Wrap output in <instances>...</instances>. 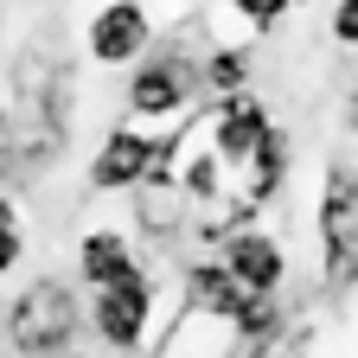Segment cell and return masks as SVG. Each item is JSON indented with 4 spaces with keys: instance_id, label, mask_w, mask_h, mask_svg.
Returning a JSON list of instances; mask_svg holds the SVG:
<instances>
[{
    "instance_id": "cell-11",
    "label": "cell",
    "mask_w": 358,
    "mask_h": 358,
    "mask_svg": "<svg viewBox=\"0 0 358 358\" xmlns=\"http://www.w3.org/2000/svg\"><path fill=\"white\" fill-rule=\"evenodd\" d=\"M26 262V211L13 192H0V275H13Z\"/></svg>"
},
{
    "instance_id": "cell-4",
    "label": "cell",
    "mask_w": 358,
    "mask_h": 358,
    "mask_svg": "<svg viewBox=\"0 0 358 358\" xmlns=\"http://www.w3.org/2000/svg\"><path fill=\"white\" fill-rule=\"evenodd\" d=\"M313 237H320V282L358 288V166H327L320 205H313Z\"/></svg>"
},
{
    "instance_id": "cell-5",
    "label": "cell",
    "mask_w": 358,
    "mask_h": 358,
    "mask_svg": "<svg viewBox=\"0 0 358 358\" xmlns=\"http://www.w3.org/2000/svg\"><path fill=\"white\" fill-rule=\"evenodd\" d=\"M250 352H256V345L237 333V320L179 301V307L166 313V327H154V345H148L141 358H250Z\"/></svg>"
},
{
    "instance_id": "cell-6",
    "label": "cell",
    "mask_w": 358,
    "mask_h": 358,
    "mask_svg": "<svg viewBox=\"0 0 358 358\" xmlns=\"http://www.w3.org/2000/svg\"><path fill=\"white\" fill-rule=\"evenodd\" d=\"M148 45H154L148 0H103V7L90 13V26H83V52H90V64H103V71L141 64Z\"/></svg>"
},
{
    "instance_id": "cell-16",
    "label": "cell",
    "mask_w": 358,
    "mask_h": 358,
    "mask_svg": "<svg viewBox=\"0 0 358 358\" xmlns=\"http://www.w3.org/2000/svg\"><path fill=\"white\" fill-rule=\"evenodd\" d=\"M58 358H90V352H77V345H71V352H58Z\"/></svg>"
},
{
    "instance_id": "cell-12",
    "label": "cell",
    "mask_w": 358,
    "mask_h": 358,
    "mask_svg": "<svg viewBox=\"0 0 358 358\" xmlns=\"http://www.w3.org/2000/svg\"><path fill=\"white\" fill-rule=\"evenodd\" d=\"M224 13H231V20H243L250 32H275L282 26V0H224Z\"/></svg>"
},
{
    "instance_id": "cell-17",
    "label": "cell",
    "mask_w": 358,
    "mask_h": 358,
    "mask_svg": "<svg viewBox=\"0 0 358 358\" xmlns=\"http://www.w3.org/2000/svg\"><path fill=\"white\" fill-rule=\"evenodd\" d=\"M282 7H288V13H294V7H307V0H282Z\"/></svg>"
},
{
    "instance_id": "cell-3",
    "label": "cell",
    "mask_w": 358,
    "mask_h": 358,
    "mask_svg": "<svg viewBox=\"0 0 358 358\" xmlns=\"http://www.w3.org/2000/svg\"><path fill=\"white\" fill-rule=\"evenodd\" d=\"M83 327L96 333L103 352L141 358V352L154 345V327H160V288H154V275L141 268V275H128V282H115V288H90Z\"/></svg>"
},
{
    "instance_id": "cell-10",
    "label": "cell",
    "mask_w": 358,
    "mask_h": 358,
    "mask_svg": "<svg viewBox=\"0 0 358 358\" xmlns=\"http://www.w3.org/2000/svg\"><path fill=\"white\" fill-rule=\"evenodd\" d=\"M256 77V52L250 45H231V38H211L199 52V96H237Z\"/></svg>"
},
{
    "instance_id": "cell-2",
    "label": "cell",
    "mask_w": 358,
    "mask_h": 358,
    "mask_svg": "<svg viewBox=\"0 0 358 358\" xmlns=\"http://www.w3.org/2000/svg\"><path fill=\"white\" fill-rule=\"evenodd\" d=\"M83 333V301L64 275H32L7 301V345L20 358H58Z\"/></svg>"
},
{
    "instance_id": "cell-9",
    "label": "cell",
    "mask_w": 358,
    "mask_h": 358,
    "mask_svg": "<svg viewBox=\"0 0 358 358\" xmlns=\"http://www.w3.org/2000/svg\"><path fill=\"white\" fill-rule=\"evenodd\" d=\"M141 243H134L122 224H96V231H83V243H77V275H83V288H115V282H128V275H141Z\"/></svg>"
},
{
    "instance_id": "cell-1",
    "label": "cell",
    "mask_w": 358,
    "mask_h": 358,
    "mask_svg": "<svg viewBox=\"0 0 358 358\" xmlns=\"http://www.w3.org/2000/svg\"><path fill=\"white\" fill-rule=\"evenodd\" d=\"M199 103V58L186 52V26L148 45L141 64H128L122 77V122L134 128H173Z\"/></svg>"
},
{
    "instance_id": "cell-7",
    "label": "cell",
    "mask_w": 358,
    "mask_h": 358,
    "mask_svg": "<svg viewBox=\"0 0 358 358\" xmlns=\"http://www.w3.org/2000/svg\"><path fill=\"white\" fill-rule=\"evenodd\" d=\"M154 160H160V134L154 128H134V122H115L96 141L83 179H90V192H134L154 173Z\"/></svg>"
},
{
    "instance_id": "cell-13",
    "label": "cell",
    "mask_w": 358,
    "mask_h": 358,
    "mask_svg": "<svg viewBox=\"0 0 358 358\" xmlns=\"http://www.w3.org/2000/svg\"><path fill=\"white\" fill-rule=\"evenodd\" d=\"M333 38L358 52V0H339V7H333Z\"/></svg>"
},
{
    "instance_id": "cell-15",
    "label": "cell",
    "mask_w": 358,
    "mask_h": 358,
    "mask_svg": "<svg viewBox=\"0 0 358 358\" xmlns=\"http://www.w3.org/2000/svg\"><path fill=\"white\" fill-rule=\"evenodd\" d=\"M345 122H352V134H358V83H352V96H345Z\"/></svg>"
},
{
    "instance_id": "cell-8",
    "label": "cell",
    "mask_w": 358,
    "mask_h": 358,
    "mask_svg": "<svg viewBox=\"0 0 358 358\" xmlns=\"http://www.w3.org/2000/svg\"><path fill=\"white\" fill-rule=\"evenodd\" d=\"M231 275L250 288V294H282L288 282V243L275 231H262V224H243V231H231L217 250H211Z\"/></svg>"
},
{
    "instance_id": "cell-14",
    "label": "cell",
    "mask_w": 358,
    "mask_h": 358,
    "mask_svg": "<svg viewBox=\"0 0 358 358\" xmlns=\"http://www.w3.org/2000/svg\"><path fill=\"white\" fill-rule=\"evenodd\" d=\"M0 179H13V115L0 109Z\"/></svg>"
}]
</instances>
